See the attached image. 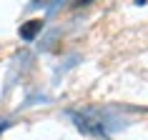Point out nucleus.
<instances>
[{
	"instance_id": "nucleus-1",
	"label": "nucleus",
	"mask_w": 148,
	"mask_h": 140,
	"mask_svg": "<svg viewBox=\"0 0 148 140\" xmlns=\"http://www.w3.org/2000/svg\"><path fill=\"white\" fill-rule=\"evenodd\" d=\"M40 25H43L40 20H30V23H25L23 28H20V35H23L25 40H33V38H35V33L40 30Z\"/></svg>"
}]
</instances>
